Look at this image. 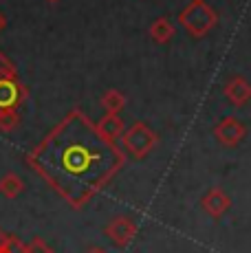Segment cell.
Segmentation results:
<instances>
[{"label": "cell", "instance_id": "obj_10", "mask_svg": "<svg viewBox=\"0 0 251 253\" xmlns=\"http://www.w3.org/2000/svg\"><path fill=\"white\" fill-rule=\"evenodd\" d=\"M148 33H150L152 42H157V44H167V42H170L172 38H174L176 27H174V22H172L170 18L161 16V18H157V20L150 24Z\"/></svg>", "mask_w": 251, "mask_h": 253}, {"label": "cell", "instance_id": "obj_19", "mask_svg": "<svg viewBox=\"0 0 251 253\" xmlns=\"http://www.w3.org/2000/svg\"><path fill=\"white\" fill-rule=\"evenodd\" d=\"M46 2H51V4H55V2H60V0H46Z\"/></svg>", "mask_w": 251, "mask_h": 253}, {"label": "cell", "instance_id": "obj_12", "mask_svg": "<svg viewBox=\"0 0 251 253\" xmlns=\"http://www.w3.org/2000/svg\"><path fill=\"white\" fill-rule=\"evenodd\" d=\"M101 108L106 110V115H119L124 110V106H126V97H124V92L122 90H117V88H110V90H106L104 95H101Z\"/></svg>", "mask_w": 251, "mask_h": 253}, {"label": "cell", "instance_id": "obj_9", "mask_svg": "<svg viewBox=\"0 0 251 253\" xmlns=\"http://www.w3.org/2000/svg\"><path fill=\"white\" fill-rule=\"evenodd\" d=\"M97 130H99L101 137L108 139L110 143H117L126 132V124L119 115H106L97 121Z\"/></svg>", "mask_w": 251, "mask_h": 253}, {"label": "cell", "instance_id": "obj_14", "mask_svg": "<svg viewBox=\"0 0 251 253\" xmlns=\"http://www.w3.org/2000/svg\"><path fill=\"white\" fill-rule=\"evenodd\" d=\"M25 253H55V251H53L42 238H33L31 242L25 245Z\"/></svg>", "mask_w": 251, "mask_h": 253}, {"label": "cell", "instance_id": "obj_11", "mask_svg": "<svg viewBox=\"0 0 251 253\" xmlns=\"http://www.w3.org/2000/svg\"><path fill=\"white\" fill-rule=\"evenodd\" d=\"M25 192V181L18 176L16 172H7L2 178H0V194L4 198H16Z\"/></svg>", "mask_w": 251, "mask_h": 253}, {"label": "cell", "instance_id": "obj_5", "mask_svg": "<svg viewBox=\"0 0 251 253\" xmlns=\"http://www.w3.org/2000/svg\"><path fill=\"white\" fill-rule=\"evenodd\" d=\"M214 137L220 145L225 148H236L238 143H243L247 137V128L240 119L236 117H223L218 124L214 126Z\"/></svg>", "mask_w": 251, "mask_h": 253}, {"label": "cell", "instance_id": "obj_8", "mask_svg": "<svg viewBox=\"0 0 251 253\" xmlns=\"http://www.w3.org/2000/svg\"><path fill=\"white\" fill-rule=\"evenodd\" d=\"M201 207H203V211H205L209 218L218 220V218H223L225 213L229 211L231 198L227 196V192H223L220 187H211L209 192L201 198Z\"/></svg>", "mask_w": 251, "mask_h": 253}, {"label": "cell", "instance_id": "obj_7", "mask_svg": "<svg viewBox=\"0 0 251 253\" xmlns=\"http://www.w3.org/2000/svg\"><path fill=\"white\" fill-rule=\"evenodd\" d=\"M223 95L225 99L229 101L236 108H243L251 101V82L243 75H234L225 82L223 86Z\"/></svg>", "mask_w": 251, "mask_h": 253}, {"label": "cell", "instance_id": "obj_15", "mask_svg": "<svg viewBox=\"0 0 251 253\" xmlns=\"http://www.w3.org/2000/svg\"><path fill=\"white\" fill-rule=\"evenodd\" d=\"M11 75H18L16 66H13V62L0 51V80H2V77H11Z\"/></svg>", "mask_w": 251, "mask_h": 253}, {"label": "cell", "instance_id": "obj_1", "mask_svg": "<svg viewBox=\"0 0 251 253\" xmlns=\"http://www.w3.org/2000/svg\"><path fill=\"white\" fill-rule=\"evenodd\" d=\"M126 154L110 143L80 108L55 124L31 152V165L60 198L73 209H82L106 187L124 168Z\"/></svg>", "mask_w": 251, "mask_h": 253}, {"label": "cell", "instance_id": "obj_4", "mask_svg": "<svg viewBox=\"0 0 251 253\" xmlns=\"http://www.w3.org/2000/svg\"><path fill=\"white\" fill-rule=\"evenodd\" d=\"M29 90L18 75L0 80V110H20Z\"/></svg>", "mask_w": 251, "mask_h": 253}, {"label": "cell", "instance_id": "obj_2", "mask_svg": "<svg viewBox=\"0 0 251 253\" xmlns=\"http://www.w3.org/2000/svg\"><path fill=\"white\" fill-rule=\"evenodd\" d=\"M178 24L187 31V36L201 40L218 24V11L211 4H207L205 0H192L178 13Z\"/></svg>", "mask_w": 251, "mask_h": 253}, {"label": "cell", "instance_id": "obj_13", "mask_svg": "<svg viewBox=\"0 0 251 253\" xmlns=\"http://www.w3.org/2000/svg\"><path fill=\"white\" fill-rule=\"evenodd\" d=\"M20 126V110H0V130L11 132Z\"/></svg>", "mask_w": 251, "mask_h": 253}, {"label": "cell", "instance_id": "obj_17", "mask_svg": "<svg viewBox=\"0 0 251 253\" xmlns=\"http://www.w3.org/2000/svg\"><path fill=\"white\" fill-rule=\"evenodd\" d=\"M4 29H7V16H4V13L0 11V33H2Z\"/></svg>", "mask_w": 251, "mask_h": 253}, {"label": "cell", "instance_id": "obj_20", "mask_svg": "<svg viewBox=\"0 0 251 253\" xmlns=\"http://www.w3.org/2000/svg\"><path fill=\"white\" fill-rule=\"evenodd\" d=\"M0 253H11V251H9V249H0Z\"/></svg>", "mask_w": 251, "mask_h": 253}, {"label": "cell", "instance_id": "obj_16", "mask_svg": "<svg viewBox=\"0 0 251 253\" xmlns=\"http://www.w3.org/2000/svg\"><path fill=\"white\" fill-rule=\"evenodd\" d=\"M9 242H11V236H9L4 229H0V249H7Z\"/></svg>", "mask_w": 251, "mask_h": 253}, {"label": "cell", "instance_id": "obj_3", "mask_svg": "<svg viewBox=\"0 0 251 253\" xmlns=\"http://www.w3.org/2000/svg\"><path fill=\"white\" fill-rule=\"evenodd\" d=\"M157 143H159V134L154 132L146 121H134L130 128H126V132L122 137L124 152L130 154L132 159H137V161L146 159L157 148Z\"/></svg>", "mask_w": 251, "mask_h": 253}, {"label": "cell", "instance_id": "obj_6", "mask_svg": "<svg viewBox=\"0 0 251 253\" xmlns=\"http://www.w3.org/2000/svg\"><path fill=\"white\" fill-rule=\"evenodd\" d=\"M104 233L115 247L124 249V247H128L130 242L134 240V236H137V222L128 216H115L113 220L106 225Z\"/></svg>", "mask_w": 251, "mask_h": 253}, {"label": "cell", "instance_id": "obj_18", "mask_svg": "<svg viewBox=\"0 0 251 253\" xmlns=\"http://www.w3.org/2000/svg\"><path fill=\"white\" fill-rule=\"evenodd\" d=\"M84 253H108V251L101 249V247H90V249H86Z\"/></svg>", "mask_w": 251, "mask_h": 253}]
</instances>
